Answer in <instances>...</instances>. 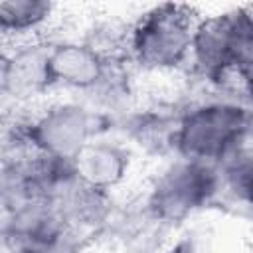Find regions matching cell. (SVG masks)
<instances>
[{"instance_id":"cell-10","label":"cell","mask_w":253,"mask_h":253,"mask_svg":"<svg viewBox=\"0 0 253 253\" xmlns=\"http://www.w3.org/2000/svg\"><path fill=\"white\" fill-rule=\"evenodd\" d=\"M223 196L253 211V144L219 166Z\"/></svg>"},{"instance_id":"cell-9","label":"cell","mask_w":253,"mask_h":253,"mask_svg":"<svg viewBox=\"0 0 253 253\" xmlns=\"http://www.w3.org/2000/svg\"><path fill=\"white\" fill-rule=\"evenodd\" d=\"M55 12L51 2L43 0H8L0 4V32L6 42L20 43L38 40Z\"/></svg>"},{"instance_id":"cell-3","label":"cell","mask_w":253,"mask_h":253,"mask_svg":"<svg viewBox=\"0 0 253 253\" xmlns=\"http://www.w3.org/2000/svg\"><path fill=\"white\" fill-rule=\"evenodd\" d=\"M107 132L103 113L91 101L71 95L34 105L14 121L8 146L73 162L91 140Z\"/></svg>"},{"instance_id":"cell-4","label":"cell","mask_w":253,"mask_h":253,"mask_svg":"<svg viewBox=\"0 0 253 253\" xmlns=\"http://www.w3.org/2000/svg\"><path fill=\"white\" fill-rule=\"evenodd\" d=\"M200 14L188 4H158L144 10L125 32L126 63L144 73H174L190 67Z\"/></svg>"},{"instance_id":"cell-1","label":"cell","mask_w":253,"mask_h":253,"mask_svg":"<svg viewBox=\"0 0 253 253\" xmlns=\"http://www.w3.org/2000/svg\"><path fill=\"white\" fill-rule=\"evenodd\" d=\"M253 144V107L237 95L194 101L174 115L170 152L180 158L221 166Z\"/></svg>"},{"instance_id":"cell-6","label":"cell","mask_w":253,"mask_h":253,"mask_svg":"<svg viewBox=\"0 0 253 253\" xmlns=\"http://www.w3.org/2000/svg\"><path fill=\"white\" fill-rule=\"evenodd\" d=\"M51 89L77 95H103L117 85L115 57L91 40L63 38L47 42Z\"/></svg>"},{"instance_id":"cell-7","label":"cell","mask_w":253,"mask_h":253,"mask_svg":"<svg viewBox=\"0 0 253 253\" xmlns=\"http://www.w3.org/2000/svg\"><path fill=\"white\" fill-rule=\"evenodd\" d=\"M49 42V40H47ZM47 42L42 38L10 43L2 57V93L14 105H34L51 89L47 69Z\"/></svg>"},{"instance_id":"cell-2","label":"cell","mask_w":253,"mask_h":253,"mask_svg":"<svg viewBox=\"0 0 253 253\" xmlns=\"http://www.w3.org/2000/svg\"><path fill=\"white\" fill-rule=\"evenodd\" d=\"M188 69L213 87L253 91V6L202 16Z\"/></svg>"},{"instance_id":"cell-5","label":"cell","mask_w":253,"mask_h":253,"mask_svg":"<svg viewBox=\"0 0 253 253\" xmlns=\"http://www.w3.org/2000/svg\"><path fill=\"white\" fill-rule=\"evenodd\" d=\"M221 196L217 166L172 156L150 178L144 192V211L156 223L178 225L213 206Z\"/></svg>"},{"instance_id":"cell-8","label":"cell","mask_w":253,"mask_h":253,"mask_svg":"<svg viewBox=\"0 0 253 253\" xmlns=\"http://www.w3.org/2000/svg\"><path fill=\"white\" fill-rule=\"evenodd\" d=\"M132 150L123 140L111 138L109 132L91 140L73 160L79 182L113 194L132 172Z\"/></svg>"}]
</instances>
